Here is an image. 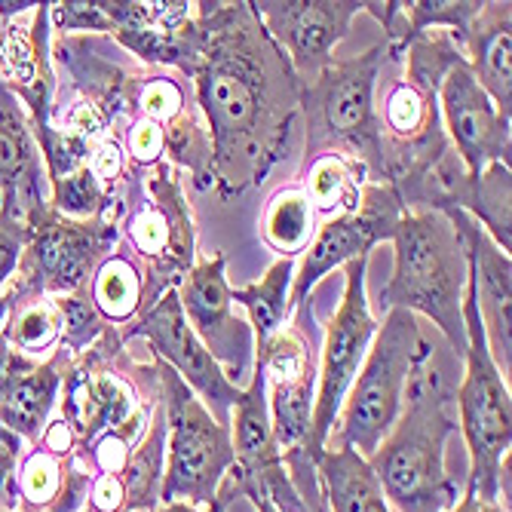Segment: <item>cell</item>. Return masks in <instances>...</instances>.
<instances>
[{
	"mask_svg": "<svg viewBox=\"0 0 512 512\" xmlns=\"http://www.w3.org/2000/svg\"><path fill=\"white\" fill-rule=\"evenodd\" d=\"M145 421H148V408L132 411L120 427L102 433L96 442L89 445V448H92V457H89V460H92V467L102 470V473H108V476H120V473L126 470V463H129L132 451H135V439L142 436V430H145ZM89 448H86V451H89Z\"/></svg>",
	"mask_w": 512,
	"mask_h": 512,
	"instance_id": "obj_34",
	"label": "cell"
},
{
	"mask_svg": "<svg viewBox=\"0 0 512 512\" xmlns=\"http://www.w3.org/2000/svg\"><path fill=\"white\" fill-rule=\"evenodd\" d=\"M151 197L154 203L135 212L129 221V240L142 252L163 283L175 289L178 273L191 267L194 258V227H191V212L181 200V191L166 166L157 169L151 178Z\"/></svg>",
	"mask_w": 512,
	"mask_h": 512,
	"instance_id": "obj_18",
	"label": "cell"
},
{
	"mask_svg": "<svg viewBox=\"0 0 512 512\" xmlns=\"http://www.w3.org/2000/svg\"><path fill=\"white\" fill-rule=\"evenodd\" d=\"M37 362L34 359H28V356H22L19 350H13L10 347V341L0 335V399L7 396V390H10V384L19 378V375H25L28 368H34Z\"/></svg>",
	"mask_w": 512,
	"mask_h": 512,
	"instance_id": "obj_43",
	"label": "cell"
},
{
	"mask_svg": "<svg viewBox=\"0 0 512 512\" xmlns=\"http://www.w3.org/2000/svg\"><path fill=\"white\" fill-rule=\"evenodd\" d=\"M53 304L62 316V338L71 350L86 347L102 332L99 310L92 307V301H86L80 292L77 295H59V298H53Z\"/></svg>",
	"mask_w": 512,
	"mask_h": 512,
	"instance_id": "obj_35",
	"label": "cell"
},
{
	"mask_svg": "<svg viewBox=\"0 0 512 512\" xmlns=\"http://www.w3.org/2000/svg\"><path fill=\"white\" fill-rule=\"evenodd\" d=\"M264 387L270 390L267 411L279 451H304L310 439V417L316 399V368L307 344L295 332H276L258 350Z\"/></svg>",
	"mask_w": 512,
	"mask_h": 512,
	"instance_id": "obj_13",
	"label": "cell"
},
{
	"mask_svg": "<svg viewBox=\"0 0 512 512\" xmlns=\"http://www.w3.org/2000/svg\"><path fill=\"white\" fill-rule=\"evenodd\" d=\"M396 270L381 292L387 307L430 316L448 338L454 353H467V325H463V295H467V243L442 209L408 212L399 218Z\"/></svg>",
	"mask_w": 512,
	"mask_h": 512,
	"instance_id": "obj_3",
	"label": "cell"
},
{
	"mask_svg": "<svg viewBox=\"0 0 512 512\" xmlns=\"http://www.w3.org/2000/svg\"><path fill=\"white\" fill-rule=\"evenodd\" d=\"M28 246L19 261L22 295H77L83 292L96 261L117 240V227L105 218H65L50 203L34 209L28 218Z\"/></svg>",
	"mask_w": 512,
	"mask_h": 512,
	"instance_id": "obj_8",
	"label": "cell"
},
{
	"mask_svg": "<svg viewBox=\"0 0 512 512\" xmlns=\"http://www.w3.org/2000/svg\"><path fill=\"white\" fill-rule=\"evenodd\" d=\"M436 96L454 138V148L470 178H479L491 163L509 166V117L497 111L488 92L476 83L467 59L448 68Z\"/></svg>",
	"mask_w": 512,
	"mask_h": 512,
	"instance_id": "obj_14",
	"label": "cell"
},
{
	"mask_svg": "<svg viewBox=\"0 0 512 512\" xmlns=\"http://www.w3.org/2000/svg\"><path fill=\"white\" fill-rule=\"evenodd\" d=\"M22 457V436L0 424V509L16 512V467Z\"/></svg>",
	"mask_w": 512,
	"mask_h": 512,
	"instance_id": "obj_39",
	"label": "cell"
},
{
	"mask_svg": "<svg viewBox=\"0 0 512 512\" xmlns=\"http://www.w3.org/2000/svg\"><path fill=\"white\" fill-rule=\"evenodd\" d=\"M230 439H234V467L227 470L230 491L252 497V503L270 500L279 512H313L286 473L283 451L273 439L261 365H255L252 384L237 402V417L230 421Z\"/></svg>",
	"mask_w": 512,
	"mask_h": 512,
	"instance_id": "obj_10",
	"label": "cell"
},
{
	"mask_svg": "<svg viewBox=\"0 0 512 512\" xmlns=\"http://www.w3.org/2000/svg\"><path fill=\"white\" fill-rule=\"evenodd\" d=\"M62 335V316L53 301L40 295L10 292V322L4 325V338L22 356L50 350Z\"/></svg>",
	"mask_w": 512,
	"mask_h": 512,
	"instance_id": "obj_26",
	"label": "cell"
},
{
	"mask_svg": "<svg viewBox=\"0 0 512 512\" xmlns=\"http://www.w3.org/2000/svg\"><path fill=\"white\" fill-rule=\"evenodd\" d=\"M138 114L142 120H151L157 126H169L181 111H184V96L181 86L169 77H151L138 89Z\"/></svg>",
	"mask_w": 512,
	"mask_h": 512,
	"instance_id": "obj_36",
	"label": "cell"
},
{
	"mask_svg": "<svg viewBox=\"0 0 512 512\" xmlns=\"http://www.w3.org/2000/svg\"><path fill=\"white\" fill-rule=\"evenodd\" d=\"M7 316H10V295H0V335H4Z\"/></svg>",
	"mask_w": 512,
	"mask_h": 512,
	"instance_id": "obj_47",
	"label": "cell"
},
{
	"mask_svg": "<svg viewBox=\"0 0 512 512\" xmlns=\"http://www.w3.org/2000/svg\"><path fill=\"white\" fill-rule=\"evenodd\" d=\"M65 402H62V421L74 430L80 448L86 451L102 433L120 427L135 411L132 390L105 371H83L62 378Z\"/></svg>",
	"mask_w": 512,
	"mask_h": 512,
	"instance_id": "obj_20",
	"label": "cell"
},
{
	"mask_svg": "<svg viewBox=\"0 0 512 512\" xmlns=\"http://www.w3.org/2000/svg\"><path fill=\"white\" fill-rule=\"evenodd\" d=\"M255 509H258V512H279L270 500H255Z\"/></svg>",
	"mask_w": 512,
	"mask_h": 512,
	"instance_id": "obj_48",
	"label": "cell"
},
{
	"mask_svg": "<svg viewBox=\"0 0 512 512\" xmlns=\"http://www.w3.org/2000/svg\"><path fill=\"white\" fill-rule=\"evenodd\" d=\"M365 270H368V255H359L344 264V273H347L344 301L329 322L325 347H322V365L316 371L319 393L313 399L310 439H307L310 460H316L325 451L322 445L329 439L332 427L338 424V414L350 393V384L356 381L359 368L365 362V353L378 332V322L371 316L368 298H365Z\"/></svg>",
	"mask_w": 512,
	"mask_h": 512,
	"instance_id": "obj_9",
	"label": "cell"
},
{
	"mask_svg": "<svg viewBox=\"0 0 512 512\" xmlns=\"http://www.w3.org/2000/svg\"><path fill=\"white\" fill-rule=\"evenodd\" d=\"M92 169V175H96L102 184H114L120 169H123V154H120V145L114 142V138H105V142H99L96 148H92V157L86 163Z\"/></svg>",
	"mask_w": 512,
	"mask_h": 512,
	"instance_id": "obj_41",
	"label": "cell"
},
{
	"mask_svg": "<svg viewBox=\"0 0 512 512\" xmlns=\"http://www.w3.org/2000/svg\"><path fill=\"white\" fill-rule=\"evenodd\" d=\"M129 335H142L154 344V353L169 359V368H175V375L197 390L203 405L221 427H230V408L243 399V390L230 381L221 365L209 356V350L200 344L194 329L184 319L178 289H166L160 301L132 325Z\"/></svg>",
	"mask_w": 512,
	"mask_h": 512,
	"instance_id": "obj_12",
	"label": "cell"
},
{
	"mask_svg": "<svg viewBox=\"0 0 512 512\" xmlns=\"http://www.w3.org/2000/svg\"><path fill=\"white\" fill-rule=\"evenodd\" d=\"M0 197L4 212L19 221L46 206V166L34 129L4 80H0Z\"/></svg>",
	"mask_w": 512,
	"mask_h": 512,
	"instance_id": "obj_19",
	"label": "cell"
},
{
	"mask_svg": "<svg viewBox=\"0 0 512 512\" xmlns=\"http://www.w3.org/2000/svg\"><path fill=\"white\" fill-rule=\"evenodd\" d=\"M59 359L62 356H53L50 362H37L34 368H28L25 375L10 384L7 396L0 399V424L16 436L40 442L65 378L59 371Z\"/></svg>",
	"mask_w": 512,
	"mask_h": 512,
	"instance_id": "obj_22",
	"label": "cell"
},
{
	"mask_svg": "<svg viewBox=\"0 0 512 512\" xmlns=\"http://www.w3.org/2000/svg\"><path fill=\"white\" fill-rule=\"evenodd\" d=\"M408 399L393 430L371 457L384 497L399 512H448L457 500V485L445 467V445L457 430L448 414L451 396L442 390L436 371L417 365L408 381Z\"/></svg>",
	"mask_w": 512,
	"mask_h": 512,
	"instance_id": "obj_2",
	"label": "cell"
},
{
	"mask_svg": "<svg viewBox=\"0 0 512 512\" xmlns=\"http://www.w3.org/2000/svg\"><path fill=\"white\" fill-rule=\"evenodd\" d=\"M166 151V135L163 126L151 123V120H135L129 129V154L138 166H151L160 160V154Z\"/></svg>",
	"mask_w": 512,
	"mask_h": 512,
	"instance_id": "obj_40",
	"label": "cell"
},
{
	"mask_svg": "<svg viewBox=\"0 0 512 512\" xmlns=\"http://www.w3.org/2000/svg\"><path fill=\"white\" fill-rule=\"evenodd\" d=\"M237 494L230 491L227 485L224 488H218V497H215V503L212 506H191V503H181V500H172V503H163L157 512H224L227 506H230V500H234Z\"/></svg>",
	"mask_w": 512,
	"mask_h": 512,
	"instance_id": "obj_44",
	"label": "cell"
},
{
	"mask_svg": "<svg viewBox=\"0 0 512 512\" xmlns=\"http://www.w3.org/2000/svg\"><path fill=\"white\" fill-rule=\"evenodd\" d=\"M0 209H4V197H0Z\"/></svg>",
	"mask_w": 512,
	"mask_h": 512,
	"instance_id": "obj_49",
	"label": "cell"
},
{
	"mask_svg": "<svg viewBox=\"0 0 512 512\" xmlns=\"http://www.w3.org/2000/svg\"><path fill=\"white\" fill-rule=\"evenodd\" d=\"M25 246H28V224L0 209V286L19 270Z\"/></svg>",
	"mask_w": 512,
	"mask_h": 512,
	"instance_id": "obj_38",
	"label": "cell"
},
{
	"mask_svg": "<svg viewBox=\"0 0 512 512\" xmlns=\"http://www.w3.org/2000/svg\"><path fill=\"white\" fill-rule=\"evenodd\" d=\"M295 279V258H279L264 276L261 283L230 289V301H237L249 310L255 325V341L258 350L283 329V319L289 316V289Z\"/></svg>",
	"mask_w": 512,
	"mask_h": 512,
	"instance_id": "obj_24",
	"label": "cell"
},
{
	"mask_svg": "<svg viewBox=\"0 0 512 512\" xmlns=\"http://www.w3.org/2000/svg\"><path fill=\"white\" fill-rule=\"evenodd\" d=\"M92 307L105 319L123 322L142 307V276L123 255H111L92 279Z\"/></svg>",
	"mask_w": 512,
	"mask_h": 512,
	"instance_id": "obj_29",
	"label": "cell"
},
{
	"mask_svg": "<svg viewBox=\"0 0 512 512\" xmlns=\"http://www.w3.org/2000/svg\"><path fill=\"white\" fill-rule=\"evenodd\" d=\"M427 356L430 350L421 341V325L414 313L390 307L384 329L375 332L359 375L350 384V396L341 405L344 414H338L344 448H353L365 460L375 457L402 411L414 368L424 365Z\"/></svg>",
	"mask_w": 512,
	"mask_h": 512,
	"instance_id": "obj_5",
	"label": "cell"
},
{
	"mask_svg": "<svg viewBox=\"0 0 512 512\" xmlns=\"http://www.w3.org/2000/svg\"><path fill=\"white\" fill-rule=\"evenodd\" d=\"M163 445H166V417L151 424L148 439L138 445L120 473L123 482V512H148L160 500L163 488Z\"/></svg>",
	"mask_w": 512,
	"mask_h": 512,
	"instance_id": "obj_27",
	"label": "cell"
},
{
	"mask_svg": "<svg viewBox=\"0 0 512 512\" xmlns=\"http://www.w3.org/2000/svg\"><path fill=\"white\" fill-rule=\"evenodd\" d=\"M313 206L301 188H286L270 197L261 221V234L270 249H276L283 258H295L310 246L313 237Z\"/></svg>",
	"mask_w": 512,
	"mask_h": 512,
	"instance_id": "obj_25",
	"label": "cell"
},
{
	"mask_svg": "<svg viewBox=\"0 0 512 512\" xmlns=\"http://www.w3.org/2000/svg\"><path fill=\"white\" fill-rule=\"evenodd\" d=\"M313 467L322 476L332 512H390L371 463L359 457L353 448L341 445L322 451L313 460Z\"/></svg>",
	"mask_w": 512,
	"mask_h": 512,
	"instance_id": "obj_23",
	"label": "cell"
},
{
	"mask_svg": "<svg viewBox=\"0 0 512 512\" xmlns=\"http://www.w3.org/2000/svg\"><path fill=\"white\" fill-rule=\"evenodd\" d=\"M454 227L460 230L463 243H467V261H470V276L476 286V307L482 316V329L488 338L491 359L500 375H506L509 384V368H512V341H509V255L485 234L482 224L467 215L463 209L445 206L442 209Z\"/></svg>",
	"mask_w": 512,
	"mask_h": 512,
	"instance_id": "obj_17",
	"label": "cell"
},
{
	"mask_svg": "<svg viewBox=\"0 0 512 512\" xmlns=\"http://www.w3.org/2000/svg\"><path fill=\"white\" fill-rule=\"evenodd\" d=\"M123 500H126V494H123L120 476L102 473L89 488V503L96 512H123Z\"/></svg>",
	"mask_w": 512,
	"mask_h": 512,
	"instance_id": "obj_42",
	"label": "cell"
},
{
	"mask_svg": "<svg viewBox=\"0 0 512 512\" xmlns=\"http://www.w3.org/2000/svg\"><path fill=\"white\" fill-rule=\"evenodd\" d=\"M384 120L402 142H427L430 135L439 132L436 99H427L424 92H417L411 83L393 86V92L387 96Z\"/></svg>",
	"mask_w": 512,
	"mask_h": 512,
	"instance_id": "obj_32",
	"label": "cell"
},
{
	"mask_svg": "<svg viewBox=\"0 0 512 512\" xmlns=\"http://www.w3.org/2000/svg\"><path fill=\"white\" fill-rule=\"evenodd\" d=\"M448 512H509L503 503H491V500H482V497H476V494H463V500L460 503H454Z\"/></svg>",
	"mask_w": 512,
	"mask_h": 512,
	"instance_id": "obj_45",
	"label": "cell"
},
{
	"mask_svg": "<svg viewBox=\"0 0 512 512\" xmlns=\"http://www.w3.org/2000/svg\"><path fill=\"white\" fill-rule=\"evenodd\" d=\"M402 206L405 203L393 184H365L356 209L341 212L325 227H319L313 243L304 249L307 255L301 261V270L292 279L289 313L307 301V295L316 289L325 273L344 267L359 255H368V249L381 240H393L396 224L405 215Z\"/></svg>",
	"mask_w": 512,
	"mask_h": 512,
	"instance_id": "obj_11",
	"label": "cell"
},
{
	"mask_svg": "<svg viewBox=\"0 0 512 512\" xmlns=\"http://www.w3.org/2000/svg\"><path fill=\"white\" fill-rule=\"evenodd\" d=\"M482 13V4H457V0H414V4H402V40H399V53L405 46L424 34L427 28H454L457 40L467 43L473 19Z\"/></svg>",
	"mask_w": 512,
	"mask_h": 512,
	"instance_id": "obj_31",
	"label": "cell"
},
{
	"mask_svg": "<svg viewBox=\"0 0 512 512\" xmlns=\"http://www.w3.org/2000/svg\"><path fill=\"white\" fill-rule=\"evenodd\" d=\"M191 56L212 132V181L224 200L264 181L289 145L301 77L261 25L255 4H197Z\"/></svg>",
	"mask_w": 512,
	"mask_h": 512,
	"instance_id": "obj_1",
	"label": "cell"
},
{
	"mask_svg": "<svg viewBox=\"0 0 512 512\" xmlns=\"http://www.w3.org/2000/svg\"><path fill=\"white\" fill-rule=\"evenodd\" d=\"M463 325H467V375L457 390L460 427L470 448V494L500 503V476L509 467L512 445V399L509 384L497 371L488 338L482 329V316L476 307V286L467 276L463 295Z\"/></svg>",
	"mask_w": 512,
	"mask_h": 512,
	"instance_id": "obj_6",
	"label": "cell"
},
{
	"mask_svg": "<svg viewBox=\"0 0 512 512\" xmlns=\"http://www.w3.org/2000/svg\"><path fill=\"white\" fill-rule=\"evenodd\" d=\"M470 50L473 62L470 71L476 83L488 92L491 102L503 117H509L512 105V68H509V50H512V34H509V4H482V13L470 25Z\"/></svg>",
	"mask_w": 512,
	"mask_h": 512,
	"instance_id": "obj_21",
	"label": "cell"
},
{
	"mask_svg": "<svg viewBox=\"0 0 512 512\" xmlns=\"http://www.w3.org/2000/svg\"><path fill=\"white\" fill-rule=\"evenodd\" d=\"M387 46H375L356 59L325 62L310 86H301L307 111V160L322 154L353 157L359 169L387 178L384 135L375 114V80Z\"/></svg>",
	"mask_w": 512,
	"mask_h": 512,
	"instance_id": "obj_4",
	"label": "cell"
},
{
	"mask_svg": "<svg viewBox=\"0 0 512 512\" xmlns=\"http://www.w3.org/2000/svg\"><path fill=\"white\" fill-rule=\"evenodd\" d=\"M457 209L467 215L473 212L476 221H485L494 243L509 255V166L491 163L479 178H470Z\"/></svg>",
	"mask_w": 512,
	"mask_h": 512,
	"instance_id": "obj_28",
	"label": "cell"
},
{
	"mask_svg": "<svg viewBox=\"0 0 512 512\" xmlns=\"http://www.w3.org/2000/svg\"><path fill=\"white\" fill-rule=\"evenodd\" d=\"M16 512H19V509H16Z\"/></svg>",
	"mask_w": 512,
	"mask_h": 512,
	"instance_id": "obj_50",
	"label": "cell"
},
{
	"mask_svg": "<svg viewBox=\"0 0 512 512\" xmlns=\"http://www.w3.org/2000/svg\"><path fill=\"white\" fill-rule=\"evenodd\" d=\"M31 7H37V4H28V0H19V4H4V0H0V16H22V13H28Z\"/></svg>",
	"mask_w": 512,
	"mask_h": 512,
	"instance_id": "obj_46",
	"label": "cell"
},
{
	"mask_svg": "<svg viewBox=\"0 0 512 512\" xmlns=\"http://www.w3.org/2000/svg\"><path fill=\"white\" fill-rule=\"evenodd\" d=\"M166 399V442L169 460L160 488V500L212 506L218 488L234 467V439L230 427H221L209 408L197 399V393L184 384L175 368L157 365Z\"/></svg>",
	"mask_w": 512,
	"mask_h": 512,
	"instance_id": "obj_7",
	"label": "cell"
},
{
	"mask_svg": "<svg viewBox=\"0 0 512 512\" xmlns=\"http://www.w3.org/2000/svg\"><path fill=\"white\" fill-rule=\"evenodd\" d=\"M365 4H335V0H286V4H255V13L273 43L283 53H289V62L295 74H316L329 53L335 50V43L344 40L353 16H359Z\"/></svg>",
	"mask_w": 512,
	"mask_h": 512,
	"instance_id": "obj_16",
	"label": "cell"
},
{
	"mask_svg": "<svg viewBox=\"0 0 512 512\" xmlns=\"http://www.w3.org/2000/svg\"><path fill=\"white\" fill-rule=\"evenodd\" d=\"M307 200L313 206V212H332L335 206H341L344 212L356 209L359 191L353 184V169L344 157L338 154H322L313 160L310 166V178H307Z\"/></svg>",
	"mask_w": 512,
	"mask_h": 512,
	"instance_id": "obj_33",
	"label": "cell"
},
{
	"mask_svg": "<svg viewBox=\"0 0 512 512\" xmlns=\"http://www.w3.org/2000/svg\"><path fill=\"white\" fill-rule=\"evenodd\" d=\"M50 22L56 31H111V19L105 13L102 0H65V4H50Z\"/></svg>",
	"mask_w": 512,
	"mask_h": 512,
	"instance_id": "obj_37",
	"label": "cell"
},
{
	"mask_svg": "<svg viewBox=\"0 0 512 512\" xmlns=\"http://www.w3.org/2000/svg\"><path fill=\"white\" fill-rule=\"evenodd\" d=\"M62 485H65L62 457L46 448H34L16 479L19 512H50L62 494Z\"/></svg>",
	"mask_w": 512,
	"mask_h": 512,
	"instance_id": "obj_30",
	"label": "cell"
},
{
	"mask_svg": "<svg viewBox=\"0 0 512 512\" xmlns=\"http://www.w3.org/2000/svg\"><path fill=\"white\" fill-rule=\"evenodd\" d=\"M227 258L218 255L215 261H206L191 270L178 289V301L184 310V319H191V329L200 338V344L209 350V356L218 362H227L230 378L249 375L252 365V332L243 319L234 316V301H230V286L224 276Z\"/></svg>",
	"mask_w": 512,
	"mask_h": 512,
	"instance_id": "obj_15",
	"label": "cell"
}]
</instances>
